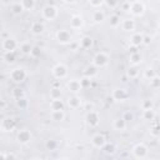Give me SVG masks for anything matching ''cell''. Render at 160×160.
Here are the masks:
<instances>
[{
    "instance_id": "1",
    "label": "cell",
    "mask_w": 160,
    "mask_h": 160,
    "mask_svg": "<svg viewBox=\"0 0 160 160\" xmlns=\"http://www.w3.org/2000/svg\"><path fill=\"white\" fill-rule=\"evenodd\" d=\"M10 78H11V80L15 81V82H21V81H24L25 78H26V71H25L22 68H16V69H14V70L10 72Z\"/></svg>"
},
{
    "instance_id": "2",
    "label": "cell",
    "mask_w": 160,
    "mask_h": 160,
    "mask_svg": "<svg viewBox=\"0 0 160 160\" xmlns=\"http://www.w3.org/2000/svg\"><path fill=\"white\" fill-rule=\"evenodd\" d=\"M108 61H109V58H108V55H106L104 51L98 52V54L94 56V59H92L94 65H95V66H98V68L105 66V65L108 64Z\"/></svg>"
},
{
    "instance_id": "3",
    "label": "cell",
    "mask_w": 160,
    "mask_h": 160,
    "mask_svg": "<svg viewBox=\"0 0 160 160\" xmlns=\"http://www.w3.org/2000/svg\"><path fill=\"white\" fill-rule=\"evenodd\" d=\"M132 154L136 159H144L148 156V148L144 144H136L132 149Z\"/></svg>"
},
{
    "instance_id": "4",
    "label": "cell",
    "mask_w": 160,
    "mask_h": 160,
    "mask_svg": "<svg viewBox=\"0 0 160 160\" xmlns=\"http://www.w3.org/2000/svg\"><path fill=\"white\" fill-rule=\"evenodd\" d=\"M58 15V9L54 6V5H46L44 9H42V16L48 20H52L55 19Z\"/></svg>"
},
{
    "instance_id": "5",
    "label": "cell",
    "mask_w": 160,
    "mask_h": 160,
    "mask_svg": "<svg viewBox=\"0 0 160 160\" xmlns=\"http://www.w3.org/2000/svg\"><path fill=\"white\" fill-rule=\"evenodd\" d=\"M129 10L131 11V14L139 16L144 12V4L141 1H132L130 5H129Z\"/></svg>"
},
{
    "instance_id": "6",
    "label": "cell",
    "mask_w": 160,
    "mask_h": 160,
    "mask_svg": "<svg viewBox=\"0 0 160 160\" xmlns=\"http://www.w3.org/2000/svg\"><path fill=\"white\" fill-rule=\"evenodd\" d=\"M52 74H54V76H55L56 79H64V78L66 76V74H68V69H66L65 65L58 64V65L52 69Z\"/></svg>"
},
{
    "instance_id": "7",
    "label": "cell",
    "mask_w": 160,
    "mask_h": 160,
    "mask_svg": "<svg viewBox=\"0 0 160 160\" xmlns=\"http://www.w3.org/2000/svg\"><path fill=\"white\" fill-rule=\"evenodd\" d=\"M18 48V42L15 39H11L10 36L2 40V49L5 51H14Z\"/></svg>"
},
{
    "instance_id": "8",
    "label": "cell",
    "mask_w": 160,
    "mask_h": 160,
    "mask_svg": "<svg viewBox=\"0 0 160 160\" xmlns=\"http://www.w3.org/2000/svg\"><path fill=\"white\" fill-rule=\"evenodd\" d=\"M91 142H92V145H94L95 148L102 149L104 145L106 144V139H105V136L101 135V134H95V135L92 136V139H91Z\"/></svg>"
},
{
    "instance_id": "9",
    "label": "cell",
    "mask_w": 160,
    "mask_h": 160,
    "mask_svg": "<svg viewBox=\"0 0 160 160\" xmlns=\"http://www.w3.org/2000/svg\"><path fill=\"white\" fill-rule=\"evenodd\" d=\"M86 121L90 126H96L99 124V114L94 110H90L86 115Z\"/></svg>"
},
{
    "instance_id": "10",
    "label": "cell",
    "mask_w": 160,
    "mask_h": 160,
    "mask_svg": "<svg viewBox=\"0 0 160 160\" xmlns=\"http://www.w3.org/2000/svg\"><path fill=\"white\" fill-rule=\"evenodd\" d=\"M56 38L62 44H66V42H70L71 41V35H70V32L68 30H59L56 32Z\"/></svg>"
},
{
    "instance_id": "11",
    "label": "cell",
    "mask_w": 160,
    "mask_h": 160,
    "mask_svg": "<svg viewBox=\"0 0 160 160\" xmlns=\"http://www.w3.org/2000/svg\"><path fill=\"white\" fill-rule=\"evenodd\" d=\"M30 139H31V134H30V131H29L28 129H22V130H20V131L18 132V140H19L21 144L29 142Z\"/></svg>"
},
{
    "instance_id": "12",
    "label": "cell",
    "mask_w": 160,
    "mask_h": 160,
    "mask_svg": "<svg viewBox=\"0 0 160 160\" xmlns=\"http://www.w3.org/2000/svg\"><path fill=\"white\" fill-rule=\"evenodd\" d=\"M68 88H69V90L72 91V92H78V91H80V89H82L80 80H76V79H71V80L68 82Z\"/></svg>"
},
{
    "instance_id": "13",
    "label": "cell",
    "mask_w": 160,
    "mask_h": 160,
    "mask_svg": "<svg viewBox=\"0 0 160 160\" xmlns=\"http://www.w3.org/2000/svg\"><path fill=\"white\" fill-rule=\"evenodd\" d=\"M14 128H15V121L12 119H10V118H6V119H4L1 121V129H2V131H10Z\"/></svg>"
},
{
    "instance_id": "14",
    "label": "cell",
    "mask_w": 160,
    "mask_h": 160,
    "mask_svg": "<svg viewBox=\"0 0 160 160\" xmlns=\"http://www.w3.org/2000/svg\"><path fill=\"white\" fill-rule=\"evenodd\" d=\"M128 98V92L124 89H115L112 91V99L115 100H125Z\"/></svg>"
},
{
    "instance_id": "15",
    "label": "cell",
    "mask_w": 160,
    "mask_h": 160,
    "mask_svg": "<svg viewBox=\"0 0 160 160\" xmlns=\"http://www.w3.org/2000/svg\"><path fill=\"white\" fill-rule=\"evenodd\" d=\"M50 108H51V110H64V108H65V104L61 101V99L60 98H58V99H52L51 101H50Z\"/></svg>"
},
{
    "instance_id": "16",
    "label": "cell",
    "mask_w": 160,
    "mask_h": 160,
    "mask_svg": "<svg viewBox=\"0 0 160 160\" xmlns=\"http://www.w3.org/2000/svg\"><path fill=\"white\" fill-rule=\"evenodd\" d=\"M114 129L118 130V131H122L126 129V120L124 118H119L116 120H114V124H112Z\"/></svg>"
},
{
    "instance_id": "17",
    "label": "cell",
    "mask_w": 160,
    "mask_h": 160,
    "mask_svg": "<svg viewBox=\"0 0 160 160\" xmlns=\"http://www.w3.org/2000/svg\"><path fill=\"white\" fill-rule=\"evenodd\" d=\"M80 104H81V100H80V98H78L76 95H72V96H70V98L68 99V105H69L71 109H78V108L80 106Z\"/></svg>"
},
{
    "instance_id": "18",
    "label": "cell",
    "mask_w": 160,
    "mask_h": 160,
    "mask_svg": "<svg viewBox=\"0 0 160 160\" xmlns=\"http://www.w3.org/2000/svg\"><path fill=\"white\" fill-rule=\"evenodd\" d=\"M45 30V26H44V24H41V22H34L32 25H31V31H32V34H35V35H39V34H41L42 31Z\"/></svg>"
},
{
    "instance_id": "19",
    "label": "cell",
    "mask_w": 160,
    "mask_h": 160,
    "mask_svg": "<svg viewBox=\"0 0 160 160\" xmlns=\"http://www.w3.org/2000/svg\"><path fill=\"white\" fill-rule=\"evenodd\" d=\"M64 118H65V114H64V110H52L51 111V119L54 120V121H61V120H64Z\"/></svg>"
},
{
    "instance_id": "20",
    "label": "cell",
    "mask_w": 160,
    "mask_h": 160,
    "mask_svg": "<svg viewBox=\"0 0 160 160\" xmlns=\"http://www.w3.org/2000/svg\"><path fill=\"white\" fill-rule=\"evenodd\" d=\"M70 25H71V28H74V29L80 28V26L82 25V19H81V16H79V15L72 16L71 20H70Z\"/></svg>"
},
{
    "instance_id": "21",
    "label": "cell",
    "mask_w": 160,
    "mask_h": 160,
    "mask_svg": "<svg viewBox=\"0 0 160 160\" xmlns=\"http://www.w3.org/2000/svg\"><path fill=\"white\" fill-rule=\"evenodd\" d=\"M142 39H144V36L141 34H134L131 36V45L135 46V48L139 46L140 44H142Z\"/></svg>"
},
{
    "instance_id": "22",
    "label": "cell",
    "mask_w": 160,
    "mask_h": 160,
    "mask_svg": "<svg viewBox=\"0 0 160 160\" xmlns=\"http://www.w3.org/2000/svg\"><path fill=\"white\" fill-rule=\"evenodd\" d=\"M134 28H135V22H134V20H131V19H126V20L122 21V29H124V30H126V31H131V30H134Z\"/></svg>"
},
{
    "instance_id": "23",
    "label": "cell",
    "mask_w": 160,
    "mask_h": 160,
    "mask_svg": "<svg viewBox=\"0 0 160 160\" xmlns=\"http://www.w3.org/2000/svg\"><path fill=\"white\" fill-rule=\"evenodd\" d=\"M80 46L82 48V49H89L91 45H92V40H91V38H89V36H84L81 40H80Z\"/></svg>"
},
{
    "instance_id": "24",
    "label": "cell",
    "mask_w": 160,
    "mask_h": 160,
    "mask_svg": "<svg viewBox=\"0 0 160 160\" xmlns=\"http://www.w3.org/2000/svg\"><path fill=\"white\" fill-rule=\"evenodd\" d=\"M142 118H144V120H150V121L154 120V118H155L154 110H152V109H146V110H144Z\"/></svg>"
},
{
    "instance_id": "25",
    "label": "cell",
    "mask_w": 160,
    "mask_h": 160,
    "mask_svg": "<svg viewBox=\"0 0 160 160\" xmlns=\"http://www.w3.org/2000/svg\"><path fill=\"white\" fill-rule=\"evenodd\" d=\"M21 5L24 6L25 10H32L35 6V0H21Z\"/></svg>"
},
{
    "instance_id": "26",
    "label": "cell",
    "mask_w": 160,
    "mask_h": 160,
    "mask_svg": "<svg viewBox=\"0 0 160 160\" xmlns=\"http://www.w3.org/2000/svg\"><path fill=\"white\" fill-rule=\"evenodd\" d=\"M140 61H141V56H140V54L136 52V51H132L131 55H130V62L134 64V65H136V64H139Z\"/></svg>"
},
{
    "instance_id": "27",
    "label": "cell",
    "mask_w": 160,
    "mask_h": 160,
    "mask_svg": "<svg viewBox=\"0 0 160 160\" xmlns=\"http://www.w3.org/2000/svg\"><path fill=\"white\" fill-rule=\"evenodd\" d=\"M25 9H24V6L21 5V2H18V4H14L12 6H11V11L15 14V15H19V14H21L22 11H24Z\"/></svg>"
},
{
    "instance_id": "28",
    "label": "cell",
    "mask_w": 160,
    "mask_h": 160,
    "mask_svg": "<svg viewBox=\"0 0 160 160\" xmlns=\"http://www.w3.org/2000/svg\"><path fill=\"white\" fill-rule=\"evenodd\" d=\"M2 58L6 62H12V61H15V52L14 51H5Z\"/></svg>"
},
{
    "instance_id": "29",
    "label": "cell",
    "mask_w": 160,
    "mask_h": 160,
    "mask_svg": "<svg viewBox=\"0 0 160 160\" xmlns=\"http://www.w3.org/2000/svg\"><path fill=\"white\" fill-rule=\"evenodd\" d=\"M102 150H104V152H105V154L111 155V154H114V152H115V145H114V144H109V142H106V144L104 145Z\"/></svg>"
},
{
    "instance_id": "30",
    "label": "cell",
    "mask_w": 160,
    "mask_h": 160,
    "mask_svg": "<svg viewBox=\"0 0 160 160\" xmlns=\"http://www.w3.org/2000/svg\"><path fill=\"white\" fill-rule=\"evenodd\" d=\"M92 20H94V21H96V22L102 21V20H104V12H102V11H100V10L95 11V12H94V16H92Z\"/></svg>"
},
{
    "instance_id": "31",
    "label": "cell",
    "mask_w": 160,
    "mask_h": 160,
    "mask_svg": "<svg viewBox=\"0 0 160 160\" xmlns=\"http://www.w3.org/2000/svg\"><path fill=\"white\" fill-rule=\"evenodd\" d=\"M16 105H18V108H20V109H25L26 106H28V100L22 96V98H20V99H16Z\"/></svg>"
},
{
    "instance_id": "32",
    "label": "cell",
    "mask_w": 160,
    "mask_h": 160,
    "mask_svg": "<svg viewBox=\"0 0 160 160\" xmlns=\"http://www.w3.org/2000/svg\"><path fill=\"white\" fill-rule=\"evenodd\" d=\"M95 74H96V68H95V65H94V66H88V68H86V70H85V76L91 78V76H94Z\"/></svg>"
},
{
    "instance_id": "33",
    "label": "cell",
    "mask_w": 160,
    "mask_h": 160,
    "mask_svg": "<svg viewBox=\"0 0 160 160\" xmlns=\"http://www.w3.org/2000/svg\"><path fill=\"white\" fill-rule=\"evenodd\" d=\"M45 146H46L48 150H55V149L58 148V142H56L55 140H48V141L45 142Z\"/></svg>"
},
{
    "instance_id": "34",
    "label": "cell",
    "mask_w": 160,
    "mask_h": 160,
    "mask_svg": "<svg viewBox=\"0 0 160 160\" xmlns=\"http://www.w3.org/2000/svg\"><path fill=\"white\" fill-rule=\"evenodd\" d=\"M20 50L24 52V54H30L31 50H32V46L30 44H21L20 45Z\"/></svg>"
},
{
    "instance_id": "35",
    "label": "cell",
    "mask_w": 160,
    "mask_h": 160,
    "mask_svg": "<svg viewBox=\"0 0 160 160\" xmlns=\"http://www.w3.org/2000/svg\"><path fill=\"white\" fill-rule=\"evenodd\" d=\"M126 74H128V76H129L130 79H134V78H136V76H138L139 71H138V69H135V68H130V69H128Z\"/></svg>"
},
{
    "instance_id": "36",
    "label": "cell",
    "mask_w": 160,
    "mask_h": 160,
    "mask_svg": "<svg viewBox=\"0 0 160 160\" xmlns=\"http://www.w3.org/2000/svg\"><path fill=\"white\" fill-rule=\"evenodd\" d=\"M120 24V18L118 15H112L110 16V25L111 26H118Z\"/></svg>"
},
{
    "instance_id": "37",
    "label": "cell",
    "mask_w": 160,
    "mask_h": 160,
    "mask_svg": "<svg viewBox=\"0 0 160 160\" xmlns=\"http://www.w3.org/2000/svg\"><path fill=\"white\" fill-rule=\"evenodd\" d=\"M61 96V91H60V89H58V88H52L51 89V98L52 99H58V98H60Z\"/></svg>"
},
{
    "instance_id": "38",
    "label": "cell",
    "mask_w": 160,
    "mask_h": 160,
    "mask_svg": "<svg viewBox=\"0 0 160 160\" xmlns=\"http://www.w3.org/2000/svg\"><path fill=\"white\" fill-rule=\"evenodd\" d=\"M80 82H81V86H82V88H88V86L90 85V82H91V78L85 76V78H82V79L80 80Z\"/></svg>"
},
{
    "instance_id": "39",
    "label": "cell",
    "mask_w": 160,
    "mask_h": 160,
    "mask_svg": "<svg viewBox=\"0 0 160 160\" xmlns=\"http://www.w3.org/2000/svg\"><path fill=\"white\" fill-rule=\"evenodd\" d=\"M12 96H14L15 99H20V98L24 96V92H22L21 89H14V90H12Z\"/></svg>"
},
{
    "instance_id": "40",
    "label": "cell",
    "mask_w": 160,
    "mask_h": 160,
    "mask_svg": "<svg viewBox=\"0 0 160 160\" xmlns=\"http://www.w3.org/2000/svg\"><path fill=\"white\" fill-rule=\"evenodd\" d=\"M150 85H151L152 88H156V86H159V85H160V78H158V76H154L152 79H150Z\"/></svg>"
},
{
    "instance_id": "41",
    "label": "cell",
    "mask_w": 160,
    "mask_h": 160,
    "mask_svg": "<svg viewBox=\"0 0 160 160\" xmlns=\"http://www.w3.org/2000/svg\"><path fill=\"white\" fill-rule=\"evenodd\" d=\"M141 106H142V110L152 109V101H151V100H145V101L141 104Z\"/></svg>"
},
{
    "instance_id": "42",
    "label": "cell",
    "mask_w": 160,
    "mask_h": 160,
    "mask_svg": "<svg viewBox=\"0 0 160 160\" xmlns=\"http://www.w3.org/2000/svg\"><path fill=\"white\" fill-rule=\"evenodd\" d=\"M154 76H156V74H155V71H154L152 69H149V70L145 71V78H148V79H152Z\"/></svg>"
},
{
    "instance_id": "43",
    "label": "cell",
    "mask_w": 160,
    "mask_h": 160,
    "mask_svg": "<svg viewBox=\"0 0 160 160\" xmlns=\"http://www.w3.org/2000/svg\"><path fill=\"white\" fill-rule=\"evenodd\" d=\"M151 134H152L154 136H160V125L152 128V129H151Z\"/></svg>"
},
{
    "instance_id": "44",
    "label": "cell",
    "mask_w": 160,
    "mask_h": 160,
    "mask_svg": "<svg viewBox=\"0 0 160 160\" xmlns=\"http://www.w3.org/2000/svg\"><path fill=\"white\" fill-rule=\"evenodd\" d=\"M105 2L109 8H115L118 5V0H105Z\"/></svg>"
},
{
    "instance_id": "45",
    "label": "cell",
    "mask_w": 160,
    "mask_h": 160,
    "mask_svg": "<svg viewBox=\"0 0 160 160\" xmlns=\"http://www.w3.org/2000/svg\"><path fill=\"white\" fill-rule=\"evenodd\" d=\"M102 1H104V0H89L90 5H91V6H94V8H96V6L101 5V4H102Z\"/></svg>"
},
{
    "instance_id": "46",
    "label": "cell",
    "mask_w": 160,
    "mask_h": 160,
    "mask_svg": "<svg viewBox=\"0 0 160 160\" xmlns=\"http://www.w3.org/2000/svg\"><path fill=\"white\" fill-rule=\"evenodd\" d=\"M30 54H31L32 56H39V55H40V49H39V48H36V46H34Z\"/></svg>"
},
{
    "instance_id": "47",
    "label": "cell",
    "mask_w": 160,
    "mask_h": 160,
    "mask_svg": "<svg viewBox=\"0 0 160 160\" xmlns=\"http://www.w3.org/2000/svg\"><path fill=\"white\" fill-rule=\"evenodd\" d=\"M1 156H2V158H5V159H16V155H15V154H12V152H9V154H2Z\"/></svg>"
},
{
    "instance_id": "48",
    "label": "cell",
    "mask_w": 160,
    "mask_h": 160,
    "mask_svg": "<svg viewBox=\"0 0 160 160\" xmlns=\"http://www.w3.org/2000/svg\"><path fill=\"white\" fill-rule=\"evenodd\" d=\"M122 118H124L126 121H128V120H132V114H131V112H125Z\"/></svg>"
},
{
    "instance_id": "49",
    "label": "cell",
    "mask_w": 160,
    "mask_h": 160,
    "mask_svg": "<svg viewBox=\"0 0 160 160\" xmlns=\"http://www.w3.org/2000/svg\"><path fill=\"white\" fill-rule=\"evenodd\" d=\"M150 41H151V38L150 36H144V39H142V44H150Z\"/></svg>"
},
{
    "instance_id": "50",
    "label": "cell",
    "mask_w": 160,
    "mask_h": 160,
    "mask_svg": "<svg viewBox=\"0 0 160 160\" xmlns=\"http://www.w3.org/2000/svg\"><path fill=\"white\" fill-rule=\"evenodd\" d=\"M65 1H66V2H74L75 0H65Z\"/></svg>"
},
{
    "instance_id": "51",
    "label": "cell",
    "mask_w": 160,
    "mask_h": 160,
    "mask_svg": "<svg viewBox=\"0 0 160 160\" xmlns=\"http://www.w3.org/2000/svg\"><path fill=\"white\" fill-rule=\"evenodd\" d=\"M159 115H160V109H159Z\"/></svg>"
},
{
    "instance_id": "52",
    "label": "cell",
    "mask_w": 160,
    "mask_h": 160,
    "mask_svg": "<svg viewBox=\"0 0 160 160\" xmlns=\"http://www.w3.org/2000/svg\"><path fill=\"white\" fill-rule=\"evenodd\" d=\"M159 26H160V21H159Z\"/></svg>"
}]
</instances>
